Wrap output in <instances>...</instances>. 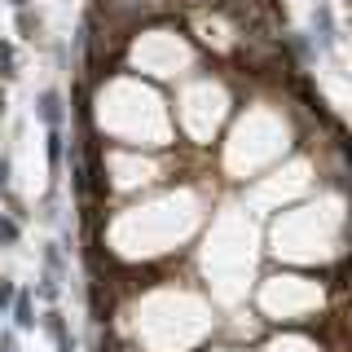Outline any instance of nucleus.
<instances>
[{
    "instance_id": "obj_3",
    "label": "nucleus",
    "mask_w": 352,
    "mask_h": 352,
    "mask_svg": "<svg viewBox=\"0 0 352 352\" xmlns=\"http://www.w3.org/2000/svg\"><path fill=\"white\" fill-rule=\"evenodd\" d=\"M36 110H40V119H44L49 128H62V97H58V88H44L40 102H36Z\"/></svg>"
},
{
    "instance_id": "obj_10",
    "label": "nucleus",
    "mask_w": 352,
    "mask_h": 352,
    "mask_svg": "<svg viewBox=\"0 0 352 352\" xmlns=\"http://www.w3.org/2000/svg\"><path fill=\"white\" fill-rule=\"evenodd\" d=\"M0 352H22V348H18V335H14V330H0Z\"/></svg>"
},
{
    "instance_id": "obj_6",
    "label": "nucleus",
    "mask_w": 352,
    "mask_h": 352,
    "mask_svg": "<svg viewBox=\"0 0 352 352\" xmlns=\"http://www.w3.org/2000/svg\"><path fill=\"white\" fill-rule=\"evenodd\" d=\"M14 300H18L14 282H9V278H0V313H14Z\"/></svg>"
},
{
    "instance_id": "obj_5",
    "label": "nucleus",
    "mask_w": 352,
    "mask_h": 352,
    "mask_svg": "<svg viewBox=\"0 0 352 352\" xmlns=\"http://www.w3.org/2000/svg\"><path fill=\"white\" fill-rule=\"evenodd\" d=\"M18 238H22V225H18V216H0V242H5V247H14Z\"/></svg>"
},
{
    "instance_id": "obj_4",
    "label": "nucleus",
    "mask_w": 352,
    "mask_h": 352,
    "mask_svg": "<svg viewBox=\"0 0 352 352\" xmlns=\"http://www.w3.org/2000/svg\"><path fill=\"white\" fill-rule=\"evenodd\" d=\"M317 31H322V49H335V22H330V9L322 5V9H317Z\"/></svg>"
},
{
    "instance_id": "obj_7",
    "label": "nucleus",
    "mask_w": 352,
    "mask_h": 352,
    "mask_svg": "<svg viewBox=\"0 0 352 352\" xmlns=\"http://www.w3.org/2000/svg\"><path fill=\"white\" fill-rule=\"evenodd\" d=\"M62 163V132L49 128V168H58Z\"/></svg>"
},
{
    "instance_id": "obj_1",
    "label": "nucleus",
    "mask_w": 352,
    "mask_h": 352,
    "mask_svg": "<svg viewBox=\"0 0 352 352\" xmlns=\"http://www.w3.org/2000/svg\"><path fill=\"white\" fill-rule=\"evenodd\" d=\"M40 326H44V335L53 339L58 352H75V335H71V326H66V317L58 313V308H49V313L40 317Z\"/></svg>"
},
{
    "instance_id": "obj_8",
    "label": "nucleus",
    "mask_w": 352,
    "mask_h": 352,
    "mask_svg": "<svg viewBox=\"0 0 352 352\" xmlns=\"http://www.w3.org/2000/svg\"><path fill=\"white\" fill-rule=\"evenodd\" d=\"M0 75H5V80H9V75H18L14 71V44H5V40H0Z\"/></svg>"
},
{
    "instance_id": "obj_2",
    "label": "nucleus",
    "mask_w": 352,
    "mask_h": 352,
    "mask_svg": "<svg viewBox=\"0 0 352 352\" xmlns=\"http://www.w3.org/2000/svg\"><path fill=\"white\" fill-rule=\"evenodd\" d=\"M36 300H31V291H18L14 300V330H36Z\"/></svg>"
},
{
    "instance_id": "obj_9",
    "label": "nucleus",
    "mask_w": 352,
    "mask_h": 352,
    "mask_svg": "<svg viewBox=\"0 0 352 352\" xmlns=\"http://www.w3.org/2000/svg\"><path fill=\"white\" fill-rule=\"evenodd\" d=\"M44 264H49L53 278H58V273L66 269V260H62V251H58V247H44Z\"/></svg>"
},
{
    "instance_id": "obj_11",
    "label": "nucleus",
    "mask_w": 352,
    "mask_h": 352,
    "mask_svg": "<svg viewBox=\"0 0 352 352\" xmlns=\"http://www.w3.org/2000/svg\"><path fill=\"white\" fill-rule=\"evenodd\" d=\"M291 49H295V53H300V58H304V62H308V58H313V49H308V40L300 36V31H295V36H291Z\"/></svg>"
},
{
    "instance_id": "obj_12",
    "label": "nucleus",
    "mask_w": 352,
    "mask_h": 352,
    "mask_svg": "<svg viewBox=\"0 0 352 352\" xmlns=\"http://www.w3.org/2000/svg\"><path fill=\"white\" fill-rule=\"evenodd\" d=\"M0 190H9V159H0Z\"/></svg>"
},
{
    "instance_id": "obj_13",
    "label": "nucleus",
    "mask_w": 352,
    "mask_h": 352,
    "mask_svg": "<svg viewBox=\"0 0 352 352\" xmlns=\"http://www.w3.org/2000/svg\"><path fill=\"white\" fill-rule=\"evenodd\" d=\"M0 115H5V97H0Z\"/></svg>"
}]
</instances>
